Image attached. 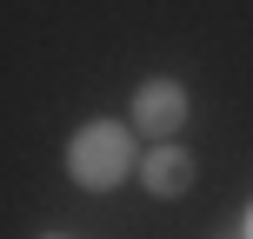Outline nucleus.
I'll return each instance as SVG.
<instances>
[{
	"mask_svg": "<svg viewBox=\"0 0 253 239\" xmlns=\"http://www.w3.org/2000/svg\"><path fill=\"white\" fill-rule=\"evenodd\" d=\"M193 173H200V166H193V153L180 146V139H160L153 153H140V186H147L153 200H180V193L193 186Z\"/></svg>",
	"mask_w": 253,
	"mask_h": 239,
	"instance_id": "nucleus-3",
	"label": "nucleus"
},
{
	"mask_svg": "<svg viewBox=\"0 0 253 239\" xmlns=\"http://www.w3.org/2000/svg\"><path fill=\"white\" fill-rule=\"evenodd\" d=\"M47 239H67V233H47Z\"/></svg>",
	"mask_w": 253,
	"mask_h": 239,
	"instance_id": "nucleus-5",
	"label": "nucleus"
},
{
	"mask_svg": "<svg viewBox=\"0 0 253 239\" xmlns=\"http://www.w3.org/2000/svg\"><path fill=\"white\" fill-rule=\"evenodd\" d=\"M187 87H180V80H140L133 87V100H126V126H133V133H147L153 146H160V139H173L180 126H187Z\"/></svg>",
	"mask_w": 253,
	"mask_h": 239,
	"instance_id": "nucleus-2",
	"label": "nucleus"
},
{
	"mask_svg": "<svg viewBox=\"0 0 253 239\" xmlns=\"http://www.w3.org/2000/svg\"><path fill=\"white\" fill-rule=\"evenodd\" d=\"M133 173H140V153H133V126L126 120H87L67 139V179L80 193H114Z\"/></svg>",
	"mask_w": 253,
	"mask_h": 239,
	"instance_id": "nucleus-1",
	"label": "nucleus"
},
{
	"mask_svg": "<svg viewBox=\"0 0 253 239\" xmlns=\"http://www.w3.org/2000/svg\"><path fill=\"white\" fill-rule=\"evenodd\" d=\"M240 233H247V239H253V206H247V213H240Z\"/></svg>",
	"mask_w": 253,
	"mask_h": 239,
	"instance_id": "nucleus-4",
	"label": "nucleus"
}]
</instances>
